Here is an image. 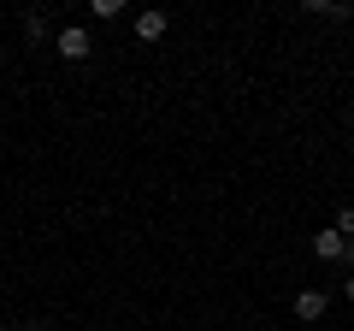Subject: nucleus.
<instances>
[{
    "instance_id": "obj_1",
    "label": "nucleus",
    "mask_w": 354,
    "mask_h": 331,
    "mask_svg": "<svg viewBox=\"0 0 354 331\" xmlns=\"http://www.w3.org/2000/svg\"><path fill=\"white\" fill-rule=\"evenodd\" d=\"M53 48H59V60H71V65H77V60H88V53H95V42H88V30H83V24H65L59 36H53Z\"/></svg>"
},
{
    "instance_id": "obj_2",
    "label": "nucleus",
    "mask_w": 354,
    "mask_h": 331,
    "mask_svg": "<svg viewBox=\"0 0 354 331\" xmlns=\"http://www.w3.org/2000/svg\"><path fill=\"white\" fill-rule=\"evenodd\" d=\"M325 307H330L325 290H301V296H295V319H307V325H313V319H325Z\"/></svg>"
},
{
    "instance_id": "obj_3",
    "label": "nucleus",
    "mask_w": 354,
    "mask_h": 331,
    "mask_svg": "<svg viewBox=\"0 0 354 331\" xmlns=\"http://www.w3.org/2000/svg\"><path fill=\"white\" fill-rule=\"evenodd\" d=\"M165 24H171V18H165L160 6H148V12H136V36H142V42H160V36H165Z\"/></svg>"
},
{
    "instance_id": "obj_4",
    "label": "nucleus",
    "mask_w": 354,
    "mask_h": 331,
    "mask_svg": "<svg viewBox=\"0 0 354 331\" xmlns=\"http://www.w3.org/2000/svg\"><path fill=\"white\" fill-rule=\"evenodd\" d=\"M342 249H348L342 231H319V237H313V255H319V260H342Z\"/></svg>"
},
{
    "instance_id": "obj_5",
    "label": "nucleus",
    "mask_w": 354,
    "mask_h": 331,
    "mask_svg": "<svg viewBox=\"0 0 354 331\" xmlns=\"http://www.w3.org/2000/svg\"><path fill=\"white\" fill-rule=\"evenodd\" d=\"M24 30H30V42H41V36H48V18H41V12H30V18H24Z\"/></svg>"
},
{
    "instance_id": "obj_6",
    "label": "nucleus",
    "mask_w": 354,
    "mask_h": 331,
    "mask_svg": "<svg viewBox=\"0 0 354 331\" xmlns=\"http://www.w3.org/2000/svg\"><path fill=\"white\" fill-rule=\"evenodd\" d=\"M337 231H342V237H354V207H342V213H337Z\"/></svg>"
},
{
    "instance_id": "obj_7",
    "label": "nucleus",
    "mask_w": 354,
    "mask_h": 331,
    "mask_svg": "<svg viewBox=\"0 0 354 331\" xmlns=\"http://www.w3.org/2000/svg\"><path fill=\"white\" fill-rule=\"evenodd\" d=\"M342 296H348V302H354V278H342Z\"/></svg>"
},
{
    "instance_id": "obj_8",
    "label": "nucleus",
    "mask_w": 354,
    "mask_h": 331,
    "mask_svg": "<svg viewBox=\"0 0 354 331\" xmlns=\"http://www.w3.org/2000/svg\"><path fill=\"white\" fill-rule=\"evenodd\" d=\"M24 331H41V325H24Z\"/></svg>"
},
{
    "instance_id": "obj_9",
    "label": "nucleus",
    "mask_w": 354,
    "mask_h": 331,
    "mask_svg": "<svg viewBox=\"0 0 354 331\" xmlns=\"http://www.w3.org/2000/svg\"><path fill=\"white\" fill-rule=\"evenodd\" d=\"M348 18H354V6H348Z\"/></svg>"
}]
</instances>
